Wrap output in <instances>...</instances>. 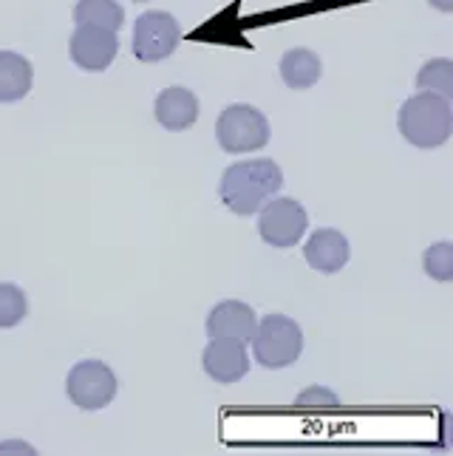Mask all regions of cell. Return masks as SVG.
Segmentation results:
<instances>
[{
	"mask_svg": "<svg viewBox=\"0 0 453 456\" xmlns=\"http://www.w3.org/2000/svg\"><path fill=\"white\" fill-rule=\"evenodd\" d=\"M284 184V170L272 159H247L230 165L222 173L218 196L236 216H253Z\"/></svg>",
	"mask_w": 453,
	"mask_h": 456,
	"instance_id": "cell-1",
	"label": "cell"
},
{
	"mask_svg": "<svg viewBox=\"0 0 453 456\" xmlns=\"http://www.w3.org/2000/svg\"><path fill=\"white\" fill-rule=\"evenodd\" d=\"M400 134L405 142H411L414 148H440L450 139L453 131V114H450V100L440 97V94L419 91L417 97L405 100L400 108Z\"/></svg>",
	"mask_w": 453,
	"mask_h": 456,
	"instance_id": "cell-2",
	"label": "cell"
},
{
	"mask_svg": "<svg viewBox=\"0 0 453 456\" xmlns=\"http://www.w3.org/2000/svg\"><path fill=\"white\" fill-rule=\"evenodd\" d=\"M253 352L263 369H287L303 352V332L287 314H270L258 321L253 335Z\"/></svg>",
	"mask_w": 453,
	"mask_h": 456,
	"instance_id": "cell-3",
	"label": "cell"
},
{
	"mask_svg": "<svg viewBox=\"0 0 453 456\" xmlns=\"http://www.w3.org/2000/svg\"><path fill=\"white\" fill-rule=\"evenodd\" d=\"M218 145L227 153H253L267 148L270 142V122L255 105H227L215 122Z\"/></svg>",
	"mask_w": 453,
	"mask_h": 456,
	"instance_id": "cell-4",
	"label": "cell"
},
{
	"mask_svg": "<svg viewBox=\"0 0 453 456\" xmlns=\"http://www.w3.org/2000/svg\"><path fill=\"white\" fill-rule=\"evenodd\" d=\"M66 395L83 411H100L117 397V374L102 360H80L66 377Z\"/></svg>",
	"mask_w": 453,
	"mask_h": 456,
	"instance_id": "cell-5",
	"label": "cell"
},
{
	"mask_svg": "<svg viewBox=\"0 0 453 456\" xmlns=\"http://www.w3.org/2000/svg\"><path fill=\"white\" fill-rule=\"evenodd\" d=\"M258 213H261L258 216V232L270 247L289 249L306 235L309 216H306L301 201L287 199V196H280V199L272 196Z\"/></svg>",
	"mask_w": 453,
	"mask_h": 456,
	"instance_id": "cell-6",
	"label": "cell"
},
{
	"mask_svg": "<svg viewBox=\"0 0 453 456\" xmlns=\"http://www.w3.org/2000/svg\"><path fill=\"white\" fill-rule=\"evenodd\" d=\"M182 40V28L174 14L167 12H145L133 26V57L142 62H159L176 52Z\"/></svg>",
	"mask_w": 453,
	"mask_h": 456,
	"instance_id": "cell-7",
	"label": "cell"
},
{
	"mask_svg": "<svg viewBox=\"0 0 453 456\" xmlns=\"http://www.w3.org/2000/svg\"><path fill=\"white\" fill-rule=\"evenodd\" d=\"M119 52L117 31L100 26H77L71 35V60L83 71H105Z\"/></svg>",
	"mask_w": 453,
	"mask_h": 456,
	"instance_id": "cell-8",
	"label": "cell"
},
{
	"mask_svg": "<svg viewBox=\"0 0 453 456\" xmlns=\"http://www.w3.org/2000/svg\"><path fill=\"white\" fill-rule=\"evenodd\" d=\"M201 366L213 377L215 383L230 386L239 383L249 371V354H247V343L239 340H210V346L201 354Z\"/></svg>",
	"mask_w": 453,
	"mask_h": 456,
	"instance_id": "cell-9",
	"label": "cell"
},
{
	"mask_svg": "<svg viewBox=\"0 0 453 456\" xmlns=\"http://www.w3.org/2000/svg\"><path fill=\"white\" fill-rule=\"evenodd\" d=\"M258 326V314L255 309L244 304V301H222L213 306L210 318H207V335L215 340H239L249 343L255 335Z\"/></svg>",
	"mask_w": 453,
	"mask_h": 456,
	"instance_id": "cell-10",
	"label": "cell"
},
{
	"mask_svg": "<svg viewBox=\"0 0 453 456\" xmlns=\"http://www.w3.org/2000/svg\"><path fill=\"white\" fill-rule=\"evenodd\" d=\"M349 256H352L349 239L340 230H332V227L315 230V232L309 235L306 247H303L306 264L311 266V270L323 273V275L340 273L343 266L349 264Z\"/></svg>",
	"mask_w": 453,
	"mask_h": 456,
	"instance_id": "cell-11",
	"label": "cell"
},
{
	"mask_svg": "<svg viewBox=\"0 0 453 456\" xmlns=\"http://www.w3.org/2000/svg\"><path fill=\"white\" fill-rule=\"evenodd\" d=\"M153 114L162 128L187 131V128H193L198 119V97L190 88H182V86L165 88L159 97H156Z\"/></svg>",
	"mask_w": 453,
	"mask_h": 456,
	"instance_id": "cell-12",
	"label": "cell"
},
{
	"mask_svg": "<svg viewBox=\"0 0 453 456\" xmlns=\"http://www.w3.org/2000/svg\"><path fill=\"white\" fill-rule=\"evenodd\" d=\"M35 69L18 52H0V102H18L31 91Z\"/></svg>",
	"mask_w": 453,
	"mask_h": 456,
	"instance_id": "cell-13",
	"label": "cell"
},
{
	"mask_svg": "<svg viewBox=\"0 0 453 456\" xmlns=\"http://www.w3.org/2000/svg\"><path fill=\"white\" fill-rule=\"evenodd\" d=\"M323 74V62L315 52L309 49H292L280 57V77L292 91L311 88Z\"/></svg>",
	"mask_w": 453,
	"mask_h": 456,
	"instance_id": "cell-14",
	"label": "cell"
},
{
	"mask_svg": "<svg viewBox=\"0 0 453 456\" xmlns=\"http://www.w3.org/2000/svg\"><path fill=\"white\" fill-rule=\"evenodd\" d=\"M77 26H100L108 31H119L125 23V9L117 0H80L74 6Z\"/></svg>",
	"mask_w": 453,
	"mask_h": 456,
	"instance_id": "cell-15",
	"label": "cell"
},
{
	"mask_svg": "<svg viewBox=\"0 0 453 456\" xmlns=\"http://www.w3.org/2000/svg\"><path fill=\"white\" fill-rule=\"evenodd\" d=\"M417 88L428 94H440L445 100H453V62L440 57L428 60L417 74Z\"/></svg>",
	"mask_w": 453,
	"mask_h": 456,
	"instance_id": "cell-16",
	"label": "cell"
},
{
	"mask_svg": "<svg viewBox=\"0 0 453 456\" xmlns=\"http://www.w3.org/2000/svg\"><path fill=\"white\" fill-rule=\"evenodd\" d=\"M28 312L26 292L18 284H0V329L18 326Z\"/></svg>",
	"mask_w": 453,
	"mask_h": 456,
	"instance_id": "cell-17",
	"label": "cell"
},
{
	"mask_svg": "<svg viewBox=\"0 0 453 456\" xmlns=\"http://www.w3.org/2000/svg\"><path fill=\"white\" fill-rule=\"evenodd\" d=\"M425 273L436 281H453V244L442 241L425 249L423 256Z\"/></svg>",
	"mask_w": 453,
	"mask_h": 456,
	"instance_id": "cell-18",
	"label": "cell"
},
{
	"mask_svg": "<svg viewBox=\"0 0 453 456\" xmlns=\"http://www.w3.org/2000/svg\"><path fill=\"white\" fill-rule=\"evenodd\" d=\"M298 405H337L340 397L335 395V391L323 388V386H309L303 395H298V400H295Z\"/></svg>",
	"mask_w": 453,
	"mask_h": 456,
	"instance_id": "cell-19",
	"label": "cell"
},
{
	"mask_svg": "<svg viewBox=\"0 0 453 456\" xmlns=\"http://www.w3.org/2000/svg\"><path fill=\"white\" fill-rule=\"evenodd\" d=\"M428 4L440 12H453V0H428Z\"/></svg>",
	"mask_w": 453,
	"mask_h": 456,
	"instance_id": "cell-20",
	"label": "cell"
},
{
	"mask_svg": "<svg viewBox=\"0 0 453 456\" xmlns=\"http://www.w3.org/2000/svg\"><path fill=\"white\" fill-rule=\"evenodd\" d=\"M136 4H142V0H136Z\"/></svg>",
	"mask_w": 453,
	"mask_h": 456,
	"instance_id": "cell-21",
	"label": "cell"
}]
</instances>
